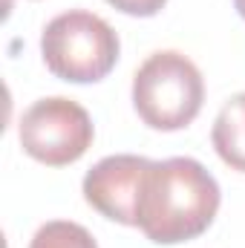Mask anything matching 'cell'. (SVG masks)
<instances>
[{"label": "cell", "instance_id": "5b68a950", "mask_svg": "<svg viewBox=\"0 0 245 248\" xmlns=\"http://www.w3.org/2000/svg\"><path fill=\"white\" fill-rule=\"evenodd\" d=\"M147 168H150V159L133 156V153H116L101 159L84 176L87 205L119 225H136L138 193H141Z\"/></svg>", "mask_w": 245, "mask_h": 248}, {"label": "cell", "instance_id": "277c9868", "mask_svg": "<svg viewBox=\"0 0 245 248\" xmlns=\"http://www.w3.org/2000/svg\"><path fill=\"white\" fill-rule=\"evenodd\" d=\"M20 147L41 165L63 168L78 162L95 136L90 113L63 95L41 98L20 116Z\"/></svg>", "mask_w": 245, "mask_h": 248}, {"label": "cell", "instance_id": "3957f363", "mask_svg": "<svg viewBox=\"0 0 245 248\" xmlns=\"http://www.w3.org/2000/svg\"><path fill=\"white\" fill-rule=\"evenodd\" d=\"M122 44L116 29L84 9L52 17L41 35V55L46 69L69 84H95L113 72Z\"/></svg>", "mask_w": 245, "mask_h": 248}, {"label": "cell", "instance_id": "52a82bcc", "mask_svg": "<svg viewBox=\"0 0 245 248\" xmlns=\"http://www.w3.org/2000/svg\"><path fill=\"white\" fill-rule=\"evenodd\" d=\"M29 248H98V243L84 225L55 219V222H46L35 231Z\"/></svg>", "mask_w": 245, "mask_h": 248}, {"label": "cell", "instance_id": "9c48e42d", "mask_svg": "<svg viewBox=\"0 0 245 248\" xmlns=\"http://www.w3.org/2000/svg\"><path fill=\"white\" fill-rule=\"evenodd\" d=\"M234 6H237V12H240V17L245 20V0H234Z\"/></svg>", "mask_w": 245, "mask_h": 248}, {"label": "cell", "instance_id": "8992f818", "mask_svg": "<svg viewBox=\"0 0 245 248\" xmlns=\"http://www.w3.org/2000/svg\"><path fill=\"white\" fill-rule=\"evenodd\" d=\"M211 141L231 170L245 173V93L231 95L222 104L211 130Z\"/></svg>", "mask_w": 245, "mask_h": 248}, {"label": "cell", "instance_id": "6da1fadb", "mask_svg": "<svg viewBox=\"0 0 245 248\" xmlns=\"http://www.w3.org/2000/svg\"><path fill=\"white\" fill-rule=\"evenodd\" d=\"M219 202V182L202 162L190 156L150 162L138 193L136 228L156 246L187 243L211 228Z\"/></svg>", "mask_w": 245, "mask_h": 248}, {"label": "cell", "instance_id": "ba28073f", "mask_svg": "<svg viewBox=\"0 0 245 248\" xmlns=\"http://www.w3.org/2000/svg\"><path fill=\"white\" fill-rule=\"evenodd\" d=\"M110 6H116L124 15H133V17H153L165 9L168 0H107Z\"/></svg>", "mask_w": 245, "mask_h": 248}, {"label": "cell", "instance_id": "7a4b0ae2", "mask_svg": "<svg viewBox=\"0 0 245 248\" xmlns=\"http://www.w3.org/2000/svg\"><path fill=\"white\" fill-rule=\"evenodd\" d=\"M205 101L199 66L176 49L153 52L133 75V107L138 119L162 133L182 130L193 122Z\"/></svg>", "mask_w": 245, "mask_h": 248}]
</instances>
